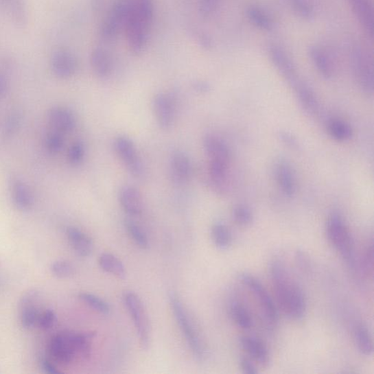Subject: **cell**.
Listing matches in <instances>:
<instances>
[{
	"mask_svg": "<svg viewBox=\"0 0 374 374\" xmlns=\"http://www.w3.org/2000/svg\"><path fill=\"white\" fill-rule=\"evenodd\" d=\"M270 275L278 307L292 320L303 318L307 302L303 291L289 274L284 264L275 259L270 263Z\"/></svg>",
	"mask_w": 374,
	"mask_h": 374,
	"instance_id": "cell-1",
	"label": "cell"
},
{
	"mask_svg": "<svg viewBox=\"0 0 374 374\" xmlns=\"http://www.w3.org/2000/svg\"><path fill=\"white\" fill-rule=\"evenodd\" d=\"M93 333L61 332L52 337L49 353L53 362L70 365L78 358L85 359L92 352Z\"/></svg>",
	"mask_w": 374,
	"mask_h": 374,
	"instance_id": "cell-2",
	"label": "cell"
},
{
	"mask_svg": "<svg viewBox=\"0 0 374 374\" xmlns=\"http://www.w3.org/2000/svg\"><path fill=\"white\" fill-rule=\"evenodd\" d=\"M169 300L176 321L192 353L200 360L205 359L207 354L206 345L183 302L174 292L170 294Z\"/></svg>",
	"mask_w": 374,
	"mask_h": 374,
	"instance_id": "cell-3",
	"label": "cell"
},
{
	"mask_svg": "<svg viewBox=\"0 0 374 374\" xmlns=\"http://www.w3.org/2000/svg\"><path fill=\"white\" fill-rule=\"evenodd\" d=\"M327 239L341 255L347 265L353 270L356 268L355 244L352 235L341 215L333 213L326 222Z\"/></svg>",
	"mask_w": 374,
	"mask_h": 374,
	"instance_id": "cell-4",
	"label": "cell"
},
{
	"mask_svg": "<svg viewBox=\"0 0 374 374\" xmlns=\"http://www.w3.org/2000/svg\"><path fill=\"white\" fill-rule=\"evenodd\" d=\"M130 7V0H116L113 2L99 27L102 40L107 43L115 41L124 32Z\"/></svg>",
	"mask_w": 374,
	"mask_h": 374,
	"instance_id": "cell-5",
	"label": "cell"
},
{
	"mask_svg": "<svg viewBox=\"0 0 374 374\" xmlns=\"http://www.w3.org/2000/svg\"><path fill=\"white\" fill-rule=\"evenodd\" d=\"M153 21L140 14L131 4L124 33L126 35L128 48L132 54L140 55L145 51L148 44Z\"/></svg>",
	"mask_w": 374,
	"mask_h": 374,
	"instance_id": "cell-6",
	"label": "cell"
},
{
	"mask_svg": "<svg viewBox=\"0 0 374 374\" xmlns=\"http://www.w3.org/2000/svg\"><path fill=\"white\" fill-rule=\"evenodd\" d=\"M123 302L133 320L142 348H150L152 339V328L148 314L137 294L127 291L123 294Z\"/></svg>",
	"mask_w": 374,
	"mask_h": 374,
	"instance_id": "cell-7",
	"label": "cell"
},
{
	"mask_svg": "<svg viewBox=\"0 0 374 374\" xmlns=\"http://www.w3.org/2000/svg\"><path fill=\"white\" fill-rule=\"evenodd\" d=\"M351 64L360 89L367 95L373 91V63L372 56L361 45H356L351 51Z\"/></svg>",
	"mask_w": 374,
	"mask_h": 374,
	"instance_id": "cell-8",
	"label": "cell"
},
{
	"mask_svg": "<svg viewBox=\"0 0 374 374\" xmlns=\"http://www.w3.org/2000/svg\"><path fill=\"white\" fill-rule=\"evenodd\" d=\"M241 279L243 284L253 292L258 301L267 323L270 326H274L279 320L278 310L273 299H271L262 283L255 277L248 274H242Z\"/></svg>",
	"mask_w": 374,
	"mask_h": 374,
	"instance_id": "cell-9",
	"label": "cell"
},
{
	"mask_svg": "<svg viewBox=\"0 0 374 374\" xmlns=\"http://www.w3.org/2000/svg\"><path fill=\"white\" fill-rule=\"evenodd\" d=\"M268 54L277 70L293 86L299 82L297 68L286 50L277 44H271Z\"/></svg>",
	"mask_w": 374,
	"mask_h": 374,
	"instance_id": "cell-10",
	"label": "cell"
},
{
	"mask_svg": "<svg viewBox=\"0 0 374 374\" xmlns=\"http://www.w3.org/2000/svg\"><path fill=\"white\" fill-rule=\"evenodd\" d=\"M115 145L117 155L130 173L134 176L139 177L142 174L143 167L132 141L127 137L121 136L116 139Z\"/></svg>",
	"mask_w": 374,
	"mask_h": 374,
	"instance_id": "cell-11",
	"label": "cell"
},
{
	"mask_svg": "<svg viewBox=\"0 0 374 374\" xmlns=\"http://www.w3.org/2000/svg\"><path fill=\"white\" fill-rule=\"evenodd\" d=\"M40 294L31 290L22 296L19 303L20 319L23 327L30 330L38 325L40 312L38 307Z\"/></svg>",
	"mask_w": 374,
	"mask_h": 374,
	"instance_id": "cell-12",
	"label": "cell"
},
{
	"mask_svg": "<svg viewBox=\"0 0 374 374\" xmlns=\"http://www.w3.org/2000/svg\"><path fill=\"white\" fill-rule=\"evenodd\" d=\"M51 70L56 77L68 79L73 77L78 69V60L73 53L67 49H59L51 55Z\"/></svg>",
	"mask_w": 374,
	"mask_h": 374,
	"instance_id": "cell-13",
	"label": "cell"
},
{
	"mask_svg": "<svg viewBox=\"0 0 374 374\" xmlns=\"http://www.w3.org/2000/svg\"><path fill=\"white\" fill-rule=\"evenodd\" d=\"M153 110L156 121L163 130H168L173 126L175 120V103L171 96L157 94L153 100Z\"/></svg>",
	"mask_w": 374,
	"mask_h": 374,
	"instance_id": "cell-14",
	"label": "cell"
},
{
	"mask_svg": "<svg viewBox=\"0 0 374 374\" xmlns=\"http://www.w3.org/2000/svg\"><path fill=\"white\" fill-rule=\"evenodd\" d=\"M353 12L366 35L373 37V8L371 0H348Z\"/></svg>",
	"mask_w": 374,
	"mask_h": 374,
	"instance_id": "cell-15",
	"label": "cell"
},
{
	"mask_svg": "<svg viewBox=\"0 0 374 374\" xmlns=\"http://www.w3.org/2000/svg\"><path fill=\"white\" fill-rule=\"evenodd\" d=\"M11 197L16 208L21 211H27L33 206L34 199L29 187L17 176L10 179Z\"/></svg>",
	"mask_w": 374,
	"mask_h": 374,
	"instance_id": "cell-16",
	"label": "cell"
},
{
	"mask_svg": "<svg viewBox=\"0 0 374 374\" xmlns=\"http://www.w3.org/2000/svg\"><path fill=\"white\" fill-rule=\"evenodd\" d=\"M49 122L54 130L71 132L75 127V118L72 111L62 106H54L48 113Z\"/></svg>",
	"mask_w": 374,
	"mask_h": 374,
	"instance_id": "cell-17",
	"label": "cell"
},
{
	"mask_svg": "<svg viewBox=\"0 0 374 374\" xmlns=\"http://www.w3.org/2000/svg\"><path fill=\"white\" fill-rule=\"evenodd\" d=\"M191 164L189 156L183 152H175L171 161V174L175 183L185 185L191 175Z\"/></svg>",
	"mask_w": 374,
	"mask_h": 374,
	"instance_id": "cell-18",
	"label": "cell"
},
{
	"mask_svg": "<svg viewBox=\"0 0 374 374\" xmlns=\"http://www.w3.org/2000/svg\"><path fill=\"white\" fill-rule=\"evenodd\" d=\"M90 65L95 75L101 79L108 78L113 71L110 54L105 49L95 48L90 55Z\"/></svg>",
	"mask_w": 374,
	"mask_h": 374,
	"instance_id": "cell-19",
	"label": "cell"
},
{
	"mask_svg": "<svg viewBox=\"0 0 374 374\" xmlns=\"http://www.w3.org/2000/svg\"><path fill=\"white\" fill-rule=\"evenodd\" d=\"M203 147L210 161L230 163L231 154L229 146L217 136L207 135L203 139Z\"/></svg>",
	"mask_w": 374,
	"mask_h": 374,
	"instance_id": "cell-20",
	"label": "cell"
},
{
	"mask_svg": "<svg viewBox=\"0 0 374 374\" xmlns=\"http://www.w3.org/2000/svg\"><path fill=\"white\" fill-rule=\"evenodd\" d=\"M68 241H69L75 253L80 257H87L94 251V243L85 233L74 226L67 230Z\"/></svg>",
	"mask_w": 374,
	"mask_h": 374,
	"instance_id": "cell-21",
	"label": "cell"
},
{
	"mask_svg": "<svg viewBox=\"0 0 374 374\" xmlns=\"http://www.w3.org/2000/svg\"><path fill=\"white\" fill-rule=\"evenodd\" d=\"M119 198L124 211L132 216H138L141 214L143 210V200L137 189L130 186L124 187L120 190Z\"/></svg>",
	"mask_w": 374,
	"mask_h": 374,
	"instance_id": "cell-22",
	"label": "cell"
},
{
	"mask_svg": "<svg viewBox=\"0 0 374 374\" xmlns=\"http://www.w3.org/2000/svg\"><path fill=\"white\" fill-rule=\"evenodd\" d=\"M242 348L259 365L266 366L269 364L270 355L266 345L259 339L251 336H243L240 339Z\"/></svg>",
	"mask_w": 374,
	"mask_h": 374,
	"instance_id": "cell-23",
	"label": "cell"
},
{
	"mask_svg": "<svg viewBox=\"0 0 374 374\" xmlns=\"http://www.w3.org/2000/svg\"><path fill=\"white\" fill-rule=\"evenodd\" d=\"M277 183L283 194L292 197L296 191V180L291 165L285 161H281L276 167Z\"/></svg>",
	"mask_w": 374,
	"mask_h": 374,
	"instance_id": "cell-24",
	"label": "cell"
},
{
	"mask_svg": "<svg viewBox=\"0 0 374 374\" xmlns=\"http://www.w3.org/2000/svg\"><path fill=\"white\" fill-rule=\"evenodd\" d=\"M309 55L317 71L326 79L333 77L334 68L333 62L327 52L317 45H312L309 49Z\"/></svg>",
	"mask_w": 374,
	"mask_h": 374,
	"instance_id": "cell-25",
	"label": "cell"
},
{
	"mask_svg": "<svg viewBox=\"0 0 374 374\" xmlns=\"http://www.w3.org/2000/svg\"><path fill=\"white\" fill-rule=\"evenodd\" d=\"M246 16L249 22L260 30L270 32L274 28V19L266 10L259 5H251L247 7Z\"/></svg>",
	"mask_w": 374,
	"mask_h": 374,
	"instance_id": "cell-26",
	"label": "cell"
},
{
	"mask_svg": "<svg viewBox=\"0 0 374 374\" xmlns=\"http://www.w3.org/2000/svg\"><path fill=\"white\" fill-rule=\"evenodd\" d=\"M294 87L296 89L301 104L305 111L311 115H317L320 110L319 101L312 88L300 81Z\"/></svg>",
	"mask_w": 374,
	"mask_h": 374,
	"instance_id": "cell-27",
	"label": "cell"
},
{
	"mask_svg": "<svg viewBox=\"0 0 374 374\" xmlns=\"http://www.w3.org/2000/svg\"><path fill=\"white\" fill-rule=\"evenodd\" d=\"M99 266L106 273L124 279L126 277L127 271L121 260L110 253H103L99 257Z\"/></svg>",
	"mask_w": 374,
	"mask_h": 374,
	"instance_id": "cell-28",
	"label": "cell"
},
{
	"mask_svg": "<svg viewBox=\"0 0 374 374\" xmlns=\"http://www.w3.org/2000/svg\"><path fill=\"white\" fill-rule=\"evenodd\" d=\"M355 339L358 348L362 355H372L373 352V339L366 326L360 324L355 327Z\"/></svg>",
	"mask_w": 374,
	"mask_h": 374,
	"instance_id": "cell-29",
	"label": "cell"
},
{
	"mask_svg": "<svg viewBox=\"0 0 374 374\" xmlns=\"http://www.w3.org/2000/svg\"><path fill=\"white\" fill-rule=\"evenodd\" d=\"M211 237L214 244L221 249L229 248L233 242V235L230 229L220 222L212 226Z\"/></svg>",
	"mask_w": 374,
	"mask_h": 374,
	"instance_id": "cell-30",
	"label": "cell"
},
{
	"mask_svg": "<svg viewBox=\"0 0 374 374\" xmlns=\"http://www.w3.org/2000/svg\"><path fill=\"white\" fill-rule=\"evenodd\" d=\"M231 314L233 321L242 329H250L253 321L250 314L244 305L237 301H233L231 305Z\"/></svg>",
	"mask_w": 374,
	"mask_h": 374,
	"instance_id": "cell-31",
	"label": "cell"
},
{
	"mask_svg": "<svg viewBox=\"0 0 374 374\" xmlns=\"http://www.w3.org/2000/svg\"><path fill=\"white\" fill-rule=\"evenodd\" d=\"M229 163L210 161L209 172L212 184L218 188L222 187L229 175Z\"/></svg>",
	"mask_w": 374,
	"mask_h": 374,
	"instance_id": "cell-32",
	"label": "cell"
},
{
	"mask_svg": "<svg viewBox=\"0 0 374 374\" xmlns=\"http://www.w3.org/2000/svg\"><path fill=\"white\" fill-rule=\"evenodd\" d=\"M328 132L331 137L338 141H346L353 136V129L347 122L342 120L333 119L328 123Z\"/></svg>",
	"mask_w": 374,
	"mask_h": 374,
	"instance_id": "cell-33",
	"label": "cell"
},
{
	"mask_svg": "<svg viewBox=\"0 0 374 374\" xmlns=\"http://www.w3.org/2000/svg\"><path fill=\"white\" fill-rule=\"evenodd\" d=\"M290 5L294 14L305 21L314 18V8L310 0H289Z\"/></svg>",
	"mask_w": 374,
	"mask_h": 374,
	"instance_id": "cell-34",
	"label": "cell"
},
{
	"mask_svg": "<svg viewBox=\"0 0 374 374\" xmlns=\"http://www.w3.org/2000/svg\"><path fill=\"white\" fill-rule=\"evenodd\" d=\"M126 226L128 233L136 245L142 249H147L150 247L148 236L140 226L130 220L126 222Z\"/></svg>",
	"mask_w": 374,
	"mask_h": 374,
	"instance_id": "cell-35",
	"label": "cell"
},
{
	"mask_svg": "<svg viewBox=\"0 0 374 374\" xmlns=\"http://www.w3.org/2000/svg\"><path fill=\"white\" fill-rule=\"evenodd\" d=\"M22 120V113L14 110L8 116L3 130V138L6 140L13 138L19 130Z\"/></svg>",
	"mask_w": 374,
	"mask_h": 374,
	"instance_id": "cell-36",
	"label": "cell"
},
{
	"mask_svg": "<svg viewBox=\"0 0 374 374\" xmlns=\"http://www.w3.org/2000/svg\"><path fill=\"white\" fill-rule=\"evenodd\" d=\"M79 299L89 305L90 308L100 314H108L110 312L108 303L94 294L82 292L79 294Z\"/></svg>",
	"mask_w": 374,
	"mask_h": 374,
	"instance_id": "cell-37",
	"label": "cell"
},
{
	"mask_svg": "<svg viewBox=\"0 0 374 374\" xmlns=\"http://www.w3.org/2000/svg\"><path fill=\"white\" fill-rule=\"evenodd\" d=\"M51 273L60 279H68L74 276L75 269L71 263L67 260H58L51 266Z\"/></svg>",
	"mask_w": 374,
	"mask_h": 374,
	"instance_id": "cell-38",
	"label": "cell"
},
{
	"mask_svg": "<svg viewBox=\"0 0 374 374\" xmlns=\"http://www.w3.org/2000/svg\"><path fill=\"white\" fill-rule=\"evenodd\" d=\"M222 0H198V11L204 19L211 18L217 12Z\"/></svg>",
	"mask_w": 374,
	"mask_h": 374,
	"instance_id": "cell-39",
	"label": "cell"
},
{
	"mask_svg": "<svg viewBox=\"0 0 374 374\" xmlns=\"http://www.w3.org/2000/svg\"><path fill=\"white\" fill-rule=\"evenodd\" d=\"M63 133L54 130L49 133L45 139V148L51 154L61 152L64 145Z\"/></svg>",
	"mask_w": 374,
	"mask_h": 374,
	"instance_id": "cell-40",
	"label": "cell"
},
{
	"mask_svg": "<svg viewBox=\"0 0 374 374\" xmlns=\"http://www.w3.org/2000/svg\"><path fill=\"white\" fill-rule=\"evenodd\" d=\"M56 322H58V317L54 311L47 309L40 312L37 326L40 330L47 331L52 329Z\"/></svg>",
	"mask_w": 374,
	"mask_h": 374,
	"instance_id": "cell-41",
	"label": "cell"
},
{
	"mask_svg": "<svg viewBox=\"0 0 374 374\" xmlns=\"http://www.w3.org/2000/svg\"><path fill=\"white\" fill-rule=\"evenodd\" d=\"M85 149L84 144L80 141L73 143L68 150V161L73 165L80 164L84 160Z\"/></svg>",
	"mask_w": 374,
	"mask_h": 374,
	"instance_id": "cell-42",
	"label": "cell"
},
{
	"mask_svg": "<svg viewBox=\"0 0 374 374\" xmlns=\"http://www.w3.org/2000/svg\"><path fill=\"white\" fill-rule=\"evenodd\" d=\"M233 219L240 225H248L253 220V214L250 209L245 206H237L233 209Z\"/></svg>",
	"mask_w": 374,
	"mask_h": 374,
	"instance_id": "cell-43",
	"label": "cell"
},
{
	"mask_svg": "<svg viewBox=\"0 0 374 374\" xmlns=\"http://www.w3.org/2000/svg\"><path fill=\"white\" fill-rule=\"evenodd\" d=\"M364 268L367 275L373 277V244L371 240L366 249L364 258Z\"/></svg>",
	"mask_w": 374,
	"mask_h": 374,
	"instance_id": "cell-44",
	"label": "cell"
},
{
	"mask_svg": "<svg viewBox=\"0 0 374 374\" xmlns=\"http://www.w3.org/2000/svg\"><path fill=\"white\" fill-rule=\"evenodd\" d=\"M296 259L298 266L303 273L309 274L311 270V263L309 257L302 251H298Z\"/></svg>",
	"mask_w": 374,
	"mask_h": 374,
	"instance_id": "cell-45",
	"label": "cell"
},
{
	"mask_svg": "<svg viewBox=\"0 0 374 374\" xmlns=\"http://www.w3.org/2000/svg\"><path fill=\"white\" fill-rule=\"evenodd\" d=\"M279 138L283 143L288 145L289 147H290V148L294 150L299 148V143L296 139L294 138L290 133L281 132H279Z\"/></svg>",
	"mask_w": 374,
	"mask_h": 374,
	"instance_id": "cell-46",
	"label": "cell"
},
{
	"mask_svg": "<svg viewBox=\"0 0 374 374\" xmlns=\"http://www.w3.org/2000/svg\"><path fill=\"white\" fill-rule=\"evenodd\" d=\"M240 366L244 373L256 374L258 373L257 369L253 362L246 358H242L241 359Z\"/></svg>",
	"mask_w": 374,
	"mask_h": 374,
	"instance_id": "cell-47",
	"label": "cell"
},
{
	"mask_svg": "<svg viewBox=\"0 0 374 374\" xmlns=\"http://www.w3.org/2000/svg\"><path fill=\"white\" fill-rule=\"evenodd\" d=\"M41 367L47 373L58 374L60 373L58 367L54 364V362L47 359H44L41 361Z\"/></svg>",
	"mask_w": 374,
	"mask_h": 374,
	"instance_id": "cell-48",
	"label": "cell"
},
{
	"mask_svg": "<svg viewBox=\"0 0 374 374\" xmlns=\"http://www.w3.org/2000/svg\"><path fill=\"white\" fill-rule=\"evenodd\" d=\"M198 43L200 45V47L203 49L209 50L213 47V41L211 37L207 35V34L204 32H200L198 37Z\"/></svg>",
	"mask_w": 374,
	"mask_h": 374,
	"instance_id": "cell-49",
	"label": "cell"
},
{
	"mask_svg": "<svg viewBox=\"0 0 374 374\" xmlns=\"http://www.w3.org/2000/svg\"><path fill=\"white\" fill-rule=\"evenodd\" d=\"M8 89V78L4 73L0 72V99L3 98L7 95Z\"/></svg>",
	"mask_w": 374,
	"mask_h": 374,
	"instance_id": "cell-50",
	"label": "cell"
},
{
	"mask_svg": "<svg viewBox=\"0 0 374 374\" xmlns=\"http://www.w3.org/2000/svg\"><path fill=\"white\" fill-rule=\"evenodd\" d=\"M194 88L200 93H206L209 89V86L207 84L201 82H196L194 84Z\"/></svg>",
	"mask_w": 374,
	"mask_h": 374,
	"instance_id": "cell-51",
	"label": "cell"
},
{
	"mask_svg": "<svg viewBox=\"0 0 374 374\" xmlns=\"http://www.w3.org/2000/svg\"><path fill=\"white\" fill-rule=\"evenodd\" d=\"M14 0H1V2L8 7L12 3Z\"/></svg>",
	"mask_w": 374,
	"mask_h": 374,
	"instance_id": "cell-52",
	"label": "cell"
}]
</instances>
